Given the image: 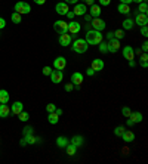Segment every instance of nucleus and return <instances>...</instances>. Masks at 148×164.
Masks as SVG:
<instances>
[{"mask_svg":"<svg viewBox=\"0 0 148 164\" xmlns=\"http://www.w3.org/2000/svg\"><path fill=\"white\" fill-rule=\"evenodd\" d=\"M24 138H25V140H27V145H34V143H37V138H36L34 135H27Z\"/></svg>","mask_w":148,"mask_h":164,"instance_id":"nucleus-30","label":"nucleus"},{"mask_svg":"<svg viewBox=\"0 0 148 164\" xmlns=\"http://www.w3.org/2000/svg\"><path fill=\"white\" fill-rule=\"evenodd\" d=\"M36 5H39V6H41V5H45L46 3V0H33Z\"/></svg>","mask_w":148,"mask_h":164,"instance_id":"nucleus-48","label":"nucleus"},{"mask_svg":"<svg viewBox=\"0 0 148 164\" xmlns=\"http://www.w3.org/2000/svg\"><path fill=\"white\" fill-rule=\"evenodd\" d=\"M129 118H130V120H132V121H133L135 124L141 123V121L144 120V118H142V114H141L139 111H136V113H132V114L129 115Z\"/></svg>","mask_w":148,"mask_h":164,"instance_id":"nucleus-22","label":"nucleus"},{"mask_svg":"<svg viewBox=\"0 0 148 164\" xmlns=\"http://www.w3.org/2000/svg\"><path fill=\"white\" fill-rule=\"evenodd\" d=\"M83 78H84V75L82 73H73L71 74V83H73L74 86H80L83 83Z\"/></svg>","mask_w":148,"mask_h":164,"instance_id":"nucleus-16","label":"nucleus"},{"mask_svg":"<svg viewBox=\"0 0 148 164\" xmlns=\"http://www.w3.org/2000/svg\"><path fill=\"white\" fill-rule=\"evenodd\" d=\"M67 17H68V19H73V18L76 17V15H74V12H71V10H68V12H67Z\"/></svg>","mask_w":148,"mask_h":164,"instance_id":"nucleus-49","label":"nucleus"},{"mask_svg":"<svg viewBox=\"0 0 148 164\" xmlns=\"http://www.w3.org/2000/svg\"><path fill=\"white\" fill-rule=\"evenodd\" d=\"M65 67H67V59L64 56H58L56 59L53 61V68H55V70H61V71H62Z\"/></svg>","mask_w":148,"mask_h":164,"instance_id":"nucleus-12","label":"nucleus"},{"mask_svg":"<svg viewBox=\"0 0 148 164\" xmlns=\"http://www.w3.org/2000/svg\"><path fill=\"white\" fill-rule=\"evenodd\" d=\"M105 21L101 19V18H92V30H96V31H102L105 28Z\"/></svg>","mask_w":148,"mask_h":164,"instance_id":"nucleus-7","label":"nucleus"},{"mask_svg":"<svg viewBox=\"0 0 148 164\" xmlns=\"http://www.w3.org/2000/svg\"><path fill=\"white\" fill-rule=\"evenodd\" d=\"M141 50H142V52H147V50H148V43H147V41H144V43H142V48H141Z\"/></svg>","mask_w":148,"mask_h":164,"instance_id":"nucleus-44","label":"nucleus"},{"mask_svg":"<svg viewBox=\"0 0 148 164\" xmlns=\"http://www.w3.org/2000/svg\"><path fill=\"white\" fill-rule=\"evenodd\" d=\"M129 67H130V68H135V67H136V62H135L133 59H132V61H129Z\"/></svg>","mask_w":148,"mask_h":164,"instance_id":"nucleus-52","label":"nucleus"},{"mask_svg":"<svg viewBox=\"0 0 148 164\" xmlns=\"http://www.w3.org/2000/svg\"><path fill=\"white\" fill-rule=\"evenodd\" d=\"M71 49L76 53H86L89 49V44L84 39H76L74 41H71Z\"/></svg>","mask_w":148,"mask_h":164,"instance_id":"nucleus-2","label":"nucleus"},{"mask_svg":"<svg viewBox=\"0 0 148 164\" xmlns=\"http://www.w3.org/2000/svg\"><path fill=\"white\" fill-rule=\"evenodd\" d=\"M123 58L124 59H127V61H132V59H135V50L132 46H124L123 48Z\"/></svg>","mask_w":148,"mask_h":164,"instance_id":"nucleus-13","label":"nucleus"},{"mask_svg":"<svg viewBox=\"0 0 148 164\" xmlns=\"http://www.w3.org/2000/svg\"><path fill=\"white\" fill-rule=\"evenodd\" d=\"M95 73H96V71H93L92 68H89V70L86 71V74H88V75H93V74H95Z\"/></svg>","mask_w":148,"mask_h":164,"instance_id":"nucleus-53","label":"nucleus"},{"mask_svg":"<svg viewBox=\"0 0 148 164\" xmlns=\"http://www.w3.org/2000/svg\"><path fill=\"white\" fill-rule=\"evenodd\" d=\"M55 113H56L58 115H62V113H64V111H62L61 108H56V109H55Z\"/></svg>","mask_w":148,"mask_h":164,"instance_id":"nucleus-57","label":"nucleus"},{"mask_svg":"<svg viewBox=\"0 0 148 164\" xmlns=\"http://www.w3.org/2000/svg\"><path fill=\"white\" fill-rule=\"evenodd\" d=\"M84 5L86 6H92V5H95V0H84Z\"/></svg>","mask_w":148,"mask_h":164,"instance_id":"nucleus-47","label":"nucleus"},{"mask_svg":"<svg viewBox=\"0 0 148 164\" xmlns=\"http://www.w3.org/2000/svg\"><path fill=\"white\" fill-rule=\"evenodd\" d=\"M19 143H21V147H25V145H27V140H25V138H22V139L19 140Z\"/></svg>","mask_w":148,"mask_h":164,"instance_id":"nucleus-55","label":"nucleus"},{"mask_svg":"<svg viewBox=\"0 0 148 164\" xmlns=\"http://www.w3.org/2000/svg\"><path fill=\"white\" fill-rule=\"evenodd\" d=\"M9 102V92L2 89L0 90V104H8Z\"/></svg>","mask_w":148,"mask_h":164,"instance_id":"nucleus-24","label":"nucleus"},{"mask_svg":"<svg viewBox=\"0 0 148 164\" xmlns=\"http://www.w3.org/2000/svg\"><path fill=\"white\" fill-rule=\"evenodd\" d=\"M18 118H19V120H21V121H28V118H30V114H28V113H25V111H21V113H19V114H18Z\"/></svg>","mask_w":148,"mask_h":164,"instance_id":"nucleus-34","label":"nucleus"},{"mask_svg":"<svg viewBox=\"0 0 148 164\" xmlns=\"http://www.w3.org/2000/svg\"><path fill=\"white\" fill-rule=\"evenodd\" d=\"M10 115V108L8 104H0V118H8Z\"/></svg>","mask_w":148,"mask_h":164,"instance_id":"nucleus-18","label":"nucleus"},{"mask_svg":"<svg viewBox=\"0 0 148 164\" xmlns=\"http://www.w3.org/2000/svg\"><path fill=\"white\" fill-rule=\"evenodd\" d=\"M105 37H107L108 40H111V39H114V31H110V33H107V36H105Z\"/></svg>","mask_w":148,"mask_h":164,"instance_id":"nucleus-46","label":"nucleus"},{"mask_svg":"<svg viewBox=\"0 0 148 164\" xmlns=\"http://www.w3.org/2000/svg\"><path fill=\"white\" fill-rule=\"evenodd\" d=\"M22 133H24V136H27V135H34L33 126H25L24 129H22Z\"/></svg>","mask_w":148,"mask_h":164,"instance_id":"nucleus-35","label":"nucleus"},{"mask_svg":"<svg viewBox=\"0 0 148 164\" xmlns=\"http://www.w3.org/2000/svg\"><path fill=\"white\" fill-rule=\"evenodd\" d=\"M141 36H144V37H147L148 36V27L147 25H142V27H141Z\"/></svg>","mask_w":148,"mask_h":164,"instance_id":"nucleus-39","label":"nucleus"},{"mask_svg":"<svg viewBox=\"0 0 148 164\" xmlns=\"http://www.w3.org/2000/svg\"><path fill=\"white\" fill-rule=\"evenodd\" d=\"M5 27H6V21H5V18L0 17V30H3Z\"/></svg>","mask_w":148,"mask_h":164,"instance_id":"nucleus-43","label":"nucleus"},{"mask_svg":"<svg viewBox=\"0 0 148 164\" xmlns=\"http://www.w3.org/2000/svg\"><path fill=\"white\" fill-rule=\"evenodd\" d=\"M10 19H12L14 24H21V15H19L18 12H14L12 17H10Z\"/></svg>","mask_w":148,"mask_h":164,"instance_id":"nucleus-32","label":"nucleus"},{"mask_svg":"<svg viewBox=\"0 0 148 164\" xmlns=\"http://www.w3.org/2000/svg\"><path fill=\"white\" fill-rule=\"evenodd\" d=\"M133 27H135L133 19H130V18H126V19L123 21V30H127V31H129V30H132Z\"/></svg>","mask_w":148,"mask_h":164,"instance_id":"nucleus-25","label":"nucleus"},{"mask_svg":"<svg viewBox=\"0 0 148 164\" xmlns=\"http://www.w3.org/2000/svg\"><path fill=\"white\" fill-rule=\"evenodd\" d=\"M124 130H126V127H124V126H117V127L114 129V135L122 138V135L124 133Z\"/></svg>","mask_w":148,"mask_h":164,"instance_id":"nucleus-33","label":"nucleus"},{"mask_svg":"<svg viewBox=\"0 0 148 164\" xmlns=\"http://www.w3.org/2000/svg\"><path fill=\"white\" fill-rule=\"evenodd\" d=\"M127 126H129V127H132V126H135V123L132 121L130 118H127Z\"/></svg>","mask_w":148,"mask_h":164,"instance_id":"nucleus-58","label":"nucleus"},{"mask_svg":"<svg viewBox=\"0 0 148 164\" xmlns=\"http://www.w3.org/2000/svg\"><path fill=\"white\" fill-rule=\"evenodd\" d=\"M114 37L117 39V40H122V39L124 37V31H123V30H115Z\"/></svg>","mask_w":148,"mask_h":164,"instance_id":"nucleus-37","label":"nucleus"},{"mask_svg":"<svg viewBox=\"0 0 148 164\" xmlns=\"http://www.w3.org/2000/svg\"><path fill=\"white\" fill-rule=\"evenodd\" d=\"M139 6H138V13H147L148 12V5H147V2H141V3H138Z\"/></svg>","mask_w":148,"mask_h":164,"instance_id":"nucleus-29","label":"nucleus"},{"mask_svg":"<svg viewBox=\"0 0 148 164\" xmlns=\"http://www.w3.org/2000/svg\"><path fill=\"white\" fill-rule=\"evenodd\" d=\"M48 121H49L50 124H56L58 121H59V115L53 111V113H49V115H48Z\"/></svg>","mask_w":148,"mask_h":164,"instance_id":"nucleus-26","label":"nucleus"},{"mask_svg":"<svg viewBox=\"0 0 148 164\" xmlns=\"http://www.w3.org/2000/svg\"><path fill=\"white\" fill-rule=\"evenodd\" d=\"M53 30H55L58 34L68 33V22L62 21V19H59V21H56V22L53 24Z\"/></svg>","mask_w":148,"mask_h":164,"instance_id":"nucleus-4","label":"nucleus"},{"mask_svg":"<svg viewBox=\"0 0 148 164\" xmlns=\"http://www.w3.org/2000/svg\"><path fill=\"white\" fill-rule=\"evenodd\" d=\"M15 12H18L19 15L30 13L31 12V6L27 2H18V3H15Z\"/></svg>","mask_w":148,"mask_h":164,"instance_id":"nucleus-3","label":"nucleus"},{"mask_svg":"<svg viewBox=\"0 0 148 164\" xmlns=\"http://www.w3.org/2000/svg\"><path fill=\"white\" fill-rule=\"evenodd\" d=\"M64 89H65V92H71L74 89V84L73 83H67L65 86H64Z\"/></svg>","mask_w":148,"mask_h":164,"instance_id":"nucleus-41","label":"nucleus"},{"mask_svg":"<svg viewBox=\"0 0 148 164\" xmlns=\"http://www.w3.org/2000/svg\"><path fill=\"white\" fill-rule=\"evenodd\" d=\"M111 3V0H99V6H108Z\"/></svg>","mask_w":148,"mask_h":164,"instance_id":"nucleus-42","label":"nucleus"},{"mask_svg":"<svg viewBox=\"0 0 148 164\" xmlns=\"http://www.w3.org/2000/svg\"><path fill=\"white\" fill-rule=\"evenodd\" d=\"M120 49V40H117V39H111L110 43H108V52L110 53H115L117 50Z\"/></svg>","mask_w":148,"mask_h":164,"instance_id":"nucleus-14","label":"nucleus"},{"mask_svg":"<svg viewBox=\"0 0 148 164\" xmlns=\"http://www.w3.org/2000/svg\"><path fill=\"white\" fill-rule=\"evenodd\" d=\"M133 2H136V3H141V2H145V0H133Z\"/></svg>","mask_w":148,"mask_h":164,"instance_id":"nucleus-59","label":"nucleus"},{"mask_svg":"<svg viewBox=\"0 0 148 164\" xmlns=\"http://www.w3.org/2000/svg\"><path fill=\"white\" fill-rule=\"evenodd\" d=\"M71 41H73V36H70V33L59 34V37H58V43L64 48H68L71 44Z\"/></svg>","mask_w":148,"mask_h":164,"instance_id":"nucleus-5","label":"nucleus"},{"mask_svg":"<svg viewBox=\"0 0 148 164\" xmlns=\"http://www.w3.org/2000/svg\"><path fill=\"white\" fill-rule=\"evenodd\" d=\"M55 109H56V105H55V104H48V105H46V111H48V114H49V113H53Z\"/></svg>","mask_w":148,"mask_h":164,"instance_id":"nucleus-38","label":"nucleus"},{"mask_svg":"<svg viewBox=\"0 0 148 164\" xmlns=\"http://www.w3.org/2000/svg\"><path fill=\"white\" fill-rule=\"evenodd\" d=\"M122 114H123V117H126V118H129V115L132 114L130 108H129V107H123V108H122Z\"/></svg>","mask_w":148,"mask_h":164,"instance_id":"nucleus-36","label":"nucleus"},{"mask_svg":"<svg viewBox=\"0 0 148 164\" xmlns=\"http://www.w3.org/2000/svg\"><path fill=\"white\" fill-rule=\"evenodd\" d=\"M65 149H67V154H68L70 157L76 155V152H77V147L73 145V143H70V142H68V145L65 147Z\"/></svg>","mask_w":148,"mask_h":164,"instance_id":"nucleus-28","label":"nucleus"},{"mask_svg":"<svg viewBox=\"0 0 148 164\" xmlns=\"http://www.w3.org/2000/svg\"><path fill=\"white\" fill-rule=\"evenodd\" d=\"M80 30H82V25H80V22H76V21L68 22V33L71 34V36L79 34V33H80Z\"/></svg>","mask_w":148,"mask_h":164,"instance_id":"nucleus-8","label":"nucleus"},{"mask_svg":"<svg viewBox=\"0 0 148 164\" xmlns=\"http://www.w3.org/2000/svg\"><path fill=\"white\" fill-rule=\"evenodd\" d=\"M83 17H84V19H86V21H92V17L89 15V13H84Z\"/></svg>","mask_w":148,"mask_h":164,"instance_id":"nucleus-54","label":"nucleus"},{"mask_svg":"<svg viewBox=\"0 0 148 164\" xmlns=\"http://www.w3.org/2000/svg\"><path fill=\"white\" fill-rule=\"evenodd\" d=\"M67 5H76V3H79V0H65Z\"/></svg>","mask_w":148,"mask_h":164,"instance_id":"nucleus-50","label":"nucleus"},{"mask_svg":"<svg viewBox=\"0 0 148 164\" xmlns=\"http://www.w3.org/2000/svg\"><path fill=\"white\" fill-rule=\"evenodd\" d=\"M117 10H119V13H122V15H129L132 12L130 6H129V5H124V3H120V5L117 6Z\"/></svg>","mask_w":148,"mask_h":164,"instance_id":"nucleus-20","label":"nucleus"},{"mask_svg":"<svg viewBox=\"0 0 148 164\" xmlns=\"http://www.w3.org/2000/svg\"><path fill=\"white\" fill-rule=\"evenodd\" d=\"M56 145L59 148H65L68 145V139H67L65 136H58L56 138Z\"/></svg>","mask_w":148,"mask_h":164,"instance_id":"nucleus-27","label":"nucleus"},{"mask_svg":"<svg viewBox=\"0 0 148 164\" xmlns=\"http://www.w3.org/2000/svg\"><path fill=\"white\" fill-rule=\"evenodd\" d=\"M41 73H43V75H50V73H52V67H45Z\"/></svg>","mask_w":148,"mask_h":164,"instance_id":"nucleus-40","label":"nucleus"},{"mask_svg":"<svg viewBox=\"0 0 148 164\" xmlns=\"http://www.w3.org/2000/svg\"><path fill=\"white\" fill-rule=\"evenodd\" d=\"M84 40L88 41V44H92V46H98L101 41L104 40V36L101 31H96V30H88L86 33V39Z\"/></svg>","mask_w":148,"mask_h":164,"instance_id":"nucleus-1","label":"nucleus"},{"mask_svg":"<svg viewBox=\"0 0 148 164\" xmlns=\"http://www.w3.org/2000/svg\"><path fill=\"white\" fill-rule=\"evenodd\" d=\"M141 67L142 68H148V61H141Z\"/></svg>","mask_w":148,"mask_h":164,"instance_id":"nucleus-51","label":"nucleus"},{"mask_svg":"<svg viewBox=\"0 0 148 164\" xmlns=\"http://www.w3.org/2000/svg\"><path fill=\"white\" fill-rule=\"evenodd\" d=\"M21 111H24V105H22V102H19V101L14 102V104H12V107H10V114L18 115Z\"/></svg>","mask_w":148,"mask_h":164,"instance_id":"nucleus-15","label":"nucleus"},{"mask_svg":"<svg viewBox=\"0 0 148 164\" xmlns=\"http://www.w3.org/2000/svg\"><path fill=\"white\" fill-rule=\"evenodd\" d=\"M83 142H84V139H83V136H79V135H76V136H73L71 138V140H70V143H73V145H76V147H82Z\"/></svg>","mask_w":148,"mask_h":164,"instance_id":"nucleus-23","label":"nucleus"},{"mask_svg":"<svg viewBox=\"0 0 148 164\" xmlns=\"http://www.w3.org/2000/svg\"><path fill=\"white\" fill-rule=\"evenodd\" d=\"M122 139L129 143V142H133V140H135V135H133V132H130V130H124V133L122 135Z\"/></svg>","mask_w":148,"mask_h":164,"instance_id":"nucleus-21","label":"nucleus"},{"mask_svg":"<svg viewBox=\"0 0 148 164\" xmlns=\"http://www.w3.org/2000/svg\"><path fill=\"white\" fill-rule=\"evenodd\" d=\"M74 15L76 17H83L86 12H88V6L84 3H76V8H74Z\"/></svg>","mask_w":148,"mask_h":164,"instance_id":"nucleus-10","label":"nucleus"},{"mask_svg":"<svg viewBox=\"0 0 148 164\" xmlns=\"http://www.w3.org/2000/svg\"><path fill=\"white\" fill-rule=\"evenodd\" d=\"M55 10H56L58 15H67V12L70 9H68V5H67L65 2H58L56 6H55Z\"/></svg>","mask_w":148,"mask_h":164,"instance_id":"nucleus-11","label":"nucleus"},{"mask_svg":"<svg viewBox=\"0 0 148 164\" xmlns=\"http://www.w3.org/2000/svg\"><path fill=\"white\" fill-rule=\"evenodd\" d=\"M133 22H135L136 25H139V27L147 25L148 24V15L147 13H138V12H136V17H135V19H133Z\"/></svg>","mask_w":148,"mask_h":164,"instance_id":"nucleus-9","label":"nucleus"},{"mask_svg":"<svg viewBox=\"0 0 148 164\" xmlns=\"http://www.w3.org/2000/svg\"><path fill=\"white\" fill-rule=\"evenodd\" d=\"M91 68L93 71H102L104 70V59H93Z\"/></svg>","mask_w":148,"mask_h":164,"instance_id":"nucleus-17","label":"nucleus"},{"mask_svg":"<svg viewBox=\"0 0 148 164\" xmlns=\"http://www.w3.org/2000/svg\"><path fill=\"white\" fill-rule=\"evenodd\" d=\"M133 0H120V3H124V5H130Z\"/></svg>","mask_w":148,"mask_h":164,"instance_id":"nucleus-56","label":"nucleus"},{"mask_svg":"<svg viewBox=\"0 0 148 164\" xmlns=\"http://www.w3.org/2000/svg\"><path fill=\"white\" fill-rule=\"evenodd\" d=\"M98 46H99V52H101V53H108V43L101 41Z\"/></svg>","mask_w":148,"mask_h":164,"instance_id":"nucleus-31","label":"nucleus"},{"mask_svg":"<svg viewBox=\"0 0 148 164\" xmlns=\"http://www.w3.org/2000/svg\"><path fill=\"white\" fill-rule=\"evenodd\" d=\"M89 15L92 18H99V15H101V6L99 5H92L91 9H89Z\"/></svg>","mask_w":148,"mask_h":164,"instance_id":"nucleus-19","label":"nucleus"},{"mask_svg":"<svg viewBox=\"0 0 148 164\" xmlns=\"http://www.w3.org/2000/svg\"><path fill=\"white\" fill-rule=\"evenodd\" d=\"M50 82L58 84V83L62 82V78H64V73L61 71V70H52V73H50Z\"/></svg>","mask_w":148,"mask_h":164,"instance_id":"nucleus-6","label":"nucleus"},{"mask_svg":"<svg viewBox=\"0 0 148 164\" xmlns=\"http://www.w3.org/2000/svg\"><path fill=\"white\" fill-rule=\"evenodd\" d=\"M141 61H148V55H147V52H144V53H141V58H139Z\"/></svg>","mask_w":148,"mask_h":164,"instance_id":"nucleus-45","label":"nucleus"}]
</instances>
